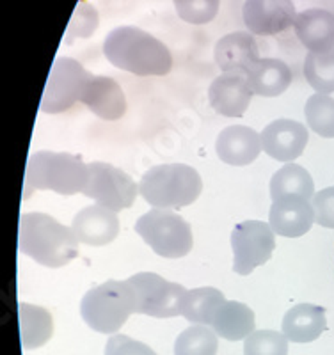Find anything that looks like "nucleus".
Returning a JSON list of instances; mask_svg holds the SVG:
<instances>
[{
  "label": "nucleus",
  "mask_w": 334,
  "mask_h": 355,
  "mask_svg": "<svg viewBox=\"0 0 334 355\" xmlns=\"http://www.w3.org/2000/svg\"><path fill=\"white\" fill-rule=\"evenodd\" d=\"M103 55L114 68L137 77H164L173 69L171 50L160 40L132 25L112 28L107 34Z\"/></svg>",
  "instance_id": "f257e3e1"
},
{
  "label": "nucleus",
  "mask_w": 334,
  "mask_h": 355,
  "mask_svg": "<svg viewBox=\"0 0 334 355\" xmlns=\"http://www.w3.org/2000/svg\"><path fill=\"white\" fill-rule=\"evenodd\" d=\"M18 249L36 263L60 268L78 256V240L72 227L49 214H24L18 224Z\"/></svg>",
  "instance_id": "f03ea898"
},
{
  "label": "nucleus",
  "mask_w": 334,
  "mask_h": 355,
  "mask_svg": "<svg viewBox=\"0 0 334 355\" xmlns=\"http://www.w3.org/2000/svg\"><path fill=\"white\" fill-rule=\"evenodd\" d=\"M142 199L153 208L181 210L203 192V180L187 164H160L144 173L139 183Z\"/></svg>",
  "instance_id": "7ed1b4c3"
},
{
  "label": "nucleus",
  "mask_w": 334,
  "mask_h": 355,
  "mask_svg": "<svg viewBox=\"0 0 334 355\" xmlns=\"http://www.w3.org/2000/svg\"><path fill=\"white\" fill-rule=\"evenodd\" d=\"M87 166L75 155L36 151L25 169L27 190H52L60 196L82 194L87 183Z\"/></svg>",
  "instance_id": "20e7f679"
},
{
  "label": "nucleus",
  "mask_w": 334,
  "mask_h": 355,
  "mask_svg": "<svg viewBox=\"0 0 334 355\" xmlns=\"http://www.w3.org/2000/svg\"><path fill=\"white\" fill-rule=\"evenodd\" d=\"M137 309L128 281H107L82 297L81 316L98 334H116Z\"/></svg>",
  "instance_id": "39448f33"
},
{
  "label": "nucleus",
  "mask_w": 334,
  "mask_h": 355,
  "mask_svg": "<svg viewBox=\"0 0 334 355\" xmlns=\"http://www.w3.org/2000/svg\"><path fill=\"white\" fill-rule=\"evenodd\" d=\"M135 233L153 249L155 254L178 259L192 250L194 239L190 224L167 208H153L135 222Z\"/></svg>",
  "instance_id": "423d86ee"
},
{
  "label": "nucleus",
  "mask_w": 334,
  "mask_h": 355,
  "mask_svg": "<svg viewBox=\"0 0 334 355\" xmlns=\"http://www.w3.org/2000/svg\"><path fill=\"white\" fill-rule=\"evenodd\" d=\"M93 75L72 57H59L50 69L47 87L41 98V112L60 114L81 101Z\"/></svg>",
  "instance_id": "0eeeda50"
},
{
  "label": "nucleus",
  "mask_w": 334,
  "mask_h": 355,
  "mask_svg": "<svg viewBox=\"0 0 334 355\" xmlns=\"http://www.w3.org/2000/svg\"><path fill=\"white\" fill-rule=\"evenodd\" d=\"M135 291L137 309L135 313L153 318L180 316L187 290L181 284L169 283L153 272H141L126 279Z\"/></svg>",
  "instance_id": "6e6552de"
},
{
  "label": "nucleus",
  "mask_w": 334,
  "mask_h": 355,
  "mask_svg": "<svg viewBox=\"0 0 334 355\" xmlns=\"http://www.w3.org/2000/svg\"><path fill=\"white\" fill-rule=\"evenodd\" d=\"M87 171L89 178L82 194L116 214L135 202L139 185L125 171L117 169L107 162H93L87 166Z\"/></svg>",
  "instance_id": "1a4fd4ad"
},
{
  "label": "nucleus",
  "mask_w": 334,
  "mask_h": 355,
  "mask_svg": "<svg viewBox=\"0 0 334 355\" xmlns=\"http://www.w3.org/2000/svg\"><path fill=\"white\" fill-rule=\"evenodd\" d=\"M233 272L249 275L256 266L272 258L276 249V233L270 224L262 220H244L231 231Z\"/></svg>",
  "instance_id": "9d476101"
},
{
  "label": "nucleus",
  "mask_w": 334,
  "mask_h": 355,
  "mask_svg": "<svg viewBox=\"0 0 334 355\" xmlns=\"http://www.w3.org/2000/svg\"><path fill=\"white\" fill-rule=\"evenodd\" d=\"M244 24L256 36H274L292 27L297 18L292 0H246Z\"/></svg>",
  "instance_id": "9b49d317"
},
{
  "label": "nucleus",
  "mask_w": 334,
  "mask_h": 355,
  "mask_svg": "<svg viewBox=\"0 0 334 355\" xmlns=\"http://www.w3.org/2000/svg\"><path fill=\"white\" fill-rule=\"evenodd\" d=\"M260 135L263 151L270 158L285 164L297 160L306 150L310 139L306 126L294 119H276L267 125Z\"/></svg>",
  "instance_id": "f8f14e48"
},
{
  "label": "nucleus",
  "mask_w": 334,
  "mask_h": 355,
  "mask_svg": "<svg viewBox=\"0 0 334 355\" xmlns=\"http://www.w3.org/2000/svg\"><path fill=\"white\" fill-rule=\"evenodd\" d=\"M72 230L81 243L91 247H103L114 242L119 234V218L116 211L101 205L85 206L75 215Z\"/></svg>",
  "instance_id": "ddd939ff"
},
{
  "label": "nucleus",
  "mask_w": 334,
  "mask_h": 355,
  "mask_svg": "<svg viewBox=\"0 0 334 355\" xmlns=\"http://www.w3.org/2000/svg\"><path fill=\"white\" fill-rule=\"evenodd\" d=\"M313 222L315 210L308 199L299 196H285L272 201L269 224L279 236L299 239L311 230Z\"/></svg>",
  "instance_id": "4468645a"
},
{
  "label": "nucleus",
  "mask_w": 334,
  "mask_h": 355,
  "mask_svg": "<svg viewBox=\"0 0 334 355\" xmlns=\"http://www.w3.org/2000/svg\"><path fill=\"white\" fill-rule=\"evenodd\" d=\"M246 75L222 73L208 87L210 107L226 117H242L253 100Z\"/></svg>",
  "instance_id": "2eb2a0df"
},
{
  "label": "nucleus",
  "mask_w": 334,
  "mask_h": 355,
  "mask_svg": "<svg viewBox=\"0 0 334 355\" xmlns=\"http://www.w3.org/2000/svg\"><path fill=\"white\" fill-rule=\"evenodd\" d=\"M215 151L217 157L228 166H249L263 151L262 135L249 126H228L219 133Z\"/></svg>",
  "instance_id": "dca6fc26"
},
{
  "label": "nucleus",
  "mask_w": 334,
  "mask_h": 355,
  "mask_svg": "<svg viewBox=\"0 0 334 355\" xmlns=\"http://www.w3.org/2000/svg\"><path fill=\"white\" fill-rule=\"evenodd\" d=\"M214 59L222 73L246 75L260 61V50L249 33L237 31V33L226 34L215 43Z\"/></svg>",
  "instance_id": "f3484780"
},
{
  "label": "nucleus",
  "mask_w": 334,
  "mask_h": 355,
  "mask_svg": "<svg viewBox=\"0 0 334 355\" xmlns=\"http://www.w3.org/2000/svg\"><path fill=\"white\" fill-rule=\"evenodd\" d=\"M81 101L93 114L105 121H117L126 112V98L123 89L110 77H93L85 85Z\"/></svg>",
  "instance_id": "a211bd4d"
},
{
  "label": "nucleus",
  "mask_w": 334,
  "mask_h": 355,
  "mask_svg": "<svg viewBox=\"0 0 334 355\" xmlns=\"http://www.w3.org/2000/svg\"><path fill=\"white\" fill-rule=\"evenodd\" d=\"M294 31L310 52L334 49V15L327 9L311 8L299 12L294 21Z\"/></svg>",
  "instance_id": "6ab92c4d"
},
{
  "label": "nucleus",
  "mask_w": 334,
  "mask_h": 355,
  "mask_svg": "<svg viewBox=\"0 0 334 355\" xmlns=\"http://www.w3.org/2000/svg\"><path fill=\"white\" fill-rule=\"evenodd\" d=\"M326 327V309L315 304H297L286 311L281 323L283 334L294 343H311L322 336Z\"/></svg>",
  "instance_id": "aec40b11"
},
{
  "label": "nucleus",
  "mask_w": 334,
  "mask_h": 355,
  "mask_svg": "<svg viewBox=\"0 0 334 355\" xmlns=\"http://www.w3.org/2000/svg\"><path fill=\"white\" fill-rule=\"evenodd\" d=\"M210 327L226 341H240L256 331L254 311L237 300H224L215 311Z\"/></svg>",
  "instance_id": "412c9836"
},
{
  "label": "nucleus",
  "mask_w": 334,
  "mask_h": 355,
  "mask_svg": "<svg viewBox=\"0 0 334 355\" xmlns=\"http://www.w3.org/2000/svg\"><path fill=\"white\" fill-rule=\"evenodd\" d=\"M247 84L251 91L258 96L274 98L279 96L290 87L292 84V69L281 59H260L249 71L246 73Z\"/></svg>",
  "instance_id": "4be33fe9"
},
{
  "label": "nucleus",
  "mask_w": 334,
  "mask_h": 355,
  "mask_svg": "<svg viewBox=\"0 0 334 355\" xmlns=\"http://www.w3.org/2000/svg\"><path fill=\"white\" fill-rule=\"evenodd\" d=\"M18 320H20L22 347L25 350L43 347L53 334L52 315L44 307L33 304H18Z\"/></svg>",
  "instance_id": "5701e85b"
},
{
  "label": "nucleus",
  "mask_w": 334,
  "mask_h": 355,
  "mask_svg": "<svg viewBox=\"0 0 334 355\" xmlns=\"http://www.w3.org/2000/svg\"><path fill=\"white\" fill-rule=\"evenodd\" d=\"M285 196H299L308 201L315 198V183L311 174L297 164H285L270 180L272 201Z\"/></svg>",
  "instance_id": "b1692460"
},
{
  "label": "nucleus",
  "mask_w": 334,
  "mask_h": 355,
  "mask_svg": "<svg viewBox=\"0 0 334 355\" xmlns=\"http://www.w3.org/2000/svg\"><path fill=\"white\" fill-rule=\"evenodd\" d=\"M224 300V295L217 288L203 286L187 290L181 315L185 316L187 322L194 323V325H210L215 311Z\"/></svg>",
  "instance_id": "393cba45"
},
{
  "label": "nucleus",
  "mask_w": 334,
  "mask_h": 355,
  "mask_svg": "<svg viewBox=\"0 0 334 355\" xmlns=\"http://www.w3.org/2000/svg\"><path fill=\"white\" fill-rule=\"evenodd\" d=\"M304 77L317 93H334V49L308 52L304 59Z\"/></svg>",
  "instance_id": "a878e982"
},
{
  "label": "nucleus",
  "mask_w": 334,
  "mask_h": 355,
  "mask_svg": "<svg viewBox=\"0 0 334 355\" xmlns=\"http://www.w3.org/2000/svg\"><path fill=\"white\" fill-rule=\"evenodd\" d=\"M217 334L206 325H192L174 341V355H217Z\"/></svg>",
  "instance_id": "bb28decb"
},
{
  "label": "nucleus",
  "mask_w": 334,
  "mask_h": 355,
  "mask_svg": "<svg viewBox=\"0 0 334 355\" xmlns=\"http://www.w3.org/2000/svg\"><path fill=\"white\" fill-rule=\"evenodd\" d=\"M308 126L324 139H334V100L329 94L315 93L308 98L306 107Z\"/></svg>",
  "instance_id": "cd10ccee"
},
{
  "label": "nucleus",
  "mask_w": 334,
  "mask_h": 355,
  "mask_svg": "<svg viewBox=\"0 0 334 355\" xmlns=\"http://www.w3.org/2000/svg\"><path fill=\"white\" fill-rule=\"evenodd\" d=\"M244 355H288V339L283 332L254 331L246 338Z\"/></svg>",
  "instance_id": "c85d7f7f"
},
{
  "label": "nucleus",
  "mask_w": 334,
  "mask_h": 355,
  "mask_svg": "<svg viewBox=\"0 0 334 355\" xmlns=\"http://www.w3.org/2000/svg\"><path fill=\"white\" fill-rule=\"evenodd\" d=\"M178 17L190 25H206L217 17L221 0H173Z\"/></svg>",
  "instance_id": "c756f323"
},
{
  "label": "nucleus",
  "mask_w": 334,
  "mask_h": 355,
  "mask_svg": "<svg viewBox=\"0 0 334 355\" xmlns=\"http://www.w3.org/2000/svg\"><path fill=\"white\" fill-rule=\"evenodd\" d=\"M98 27V12L94 11L93 6L87 2H81L73 12V18L69 21L68 36L72 37H89Z\"/></svg>",
  "instance_id": "7c9ffc66"
},
{
  "label": "nucleus",
  "mask_w": 334,
  "mask_h": 355,
  "mask_svg": "<svg viewBox=\"0 0 334 355\" xmlns=\"http://www.w3.org/2000/svg\"><path fill=\"white\" fill-rule=\"evenodd\" d=\"M105 355H157L153 348L125 334H112L105 345Z\"/></svg>",
  "instance_id": "2f4dec72"
},
{
  "label": "nucleus",
  "mask_w": 334,
  "mask_h": 355,
  "mask_svg": "<svg viewBox=\"0 0 334 355\" xmlns=\"http://www.w3.org/2000/svg\"><path fill=\"white\" fill-rule=\"evenodd\" d=\"M315 222L322 227L334 230V187L317 192L313 198Z\"/></svg>",
  "instance_id": "473e14b6"
}]
</instances>
